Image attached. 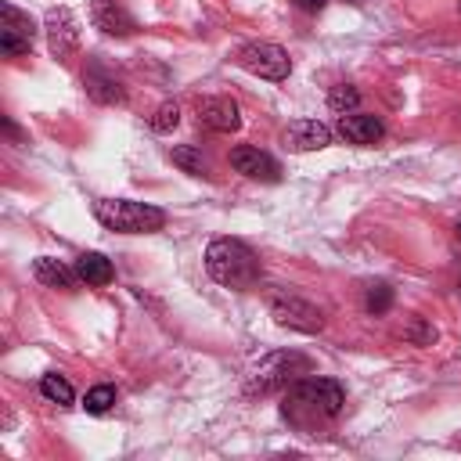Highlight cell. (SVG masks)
Segmentation results:
<instances>
[{
    "label": "cell",
    "mask_w": 461,
    "mask_h": 461,
    "mask_svg": "<svg viewBox=\"0 0 461 461\" xmlns=\"http://www.w3.org/2000/svg\"><path fill=\"white\" fill-rule=\"evenodd\" d=\"M4 130H7V137H14V140H22V130H18V126H14V122H11L7 115H4Z\"/></svg>",
    "instance_id": "cb8c5ba5"
},
{
    "label": "cell",
    "mask_w": 461,
    "mask_h": 461,
    "mask_svg": "<svg viewBox=\"0 0 461 461\" xmlns=\"http://www.w3.org/2000/svg\"><path fill=\"white\" fill-rule=\"evenodd\" d=\"M403 339H407L411 346H432V342H436V328H432L425 317H411V321L403 324Z\"/></svg>",
    "instance_id": "44dd1931"
},
{
    "label": "cell",
    "mask_w": 461,
    "mask_h": 461,
    "mask_svg": "<svg viewBox=\"0 0 461 461\" xmlns=\"http://www.w3.org/2000/svg\"><path fill=\"white\" fill-rule=\"evenodd\" d=\"M43 32H47V47L58 61H72L79 50V18L72 14V7H50L43 14Z\"/></svg>",
    "instance_id": "8992f818"
},
{
    "label": "cell",
    "mask_w": 461,
    "mask_h": 461,
    "mask_svg": "<svg viewBox=\"0 0 461 461\" xmlns=\"http://www.w3.org/2000/svg\"><path fill=\"white\" fill-rule=\"evenodd\" d=\"M339 137L346 140V144H360V148H367V144H378L382 137H385V126H382V119H375V115H367V112H346V115H339Z\"/></svg>",
    "instance_id": "4fadbf2b"
},
{
    "label": "cell",
    "mask_w": 461,
    "mask_h": 461,
    "mask_svg": "<svg viewBox=\"0 0 461 461\" xmlns=\"http://www.w3.org/2000/svg\"><path fill=\"white\" fill-rule=\"evenodd\" d=\"M454 234H457V241H461V220H457V223H454Z\"/></svg>",
    "instance_id": "484cf974"
},
{
    "label": "cell",
    "mask_w": 461,
    "mask_h": 461,
    "mask_svg": "<svg viewBox=\"0 0 461 461\" xmlns=\"http://www.w3.org/2000/svg\"><path fill=\"white\" fill-rule=\"evenodd\" d=\"M169 158H173V166H180V169L191 173V176H209V158H205L194 144H176V148L169 151Z\"/></svg>",
    "instance_id": "e0dca14e"
},
{
    "label": "cell",
    "mask_w": 461,
    "mask_h": 461,
    "mask_svg": "<svg viewBox=\"0 0 461 461\" xmlns=\"http://www.w3.org/2000/svg\"><path fill=\"white\" fill-rule=\"evenodd\" d=\"M94 216L108 230H119V234H151V230H162L166 223V212L158 205L130 202V198H97Z\"/></svg>",
    "instance_id": "3957f363"
},
{
    "label": "cell",
    "mask_w": 461,
    "mask_h": 461,
    "mask_svg": "<svg viewBox=\"0 0 461 461\" xmlns=\"http://www.w3.org/2000/svg\"><path fill=\"white\" fill-rule=\"evenodd\" d=\"M83 407H86V414H108V411L115 407V389H112V385H94V389H86Z\"/></svg>",
    "instance_id": "d6986e66"
},
{
    "label": "cell",
    "mask_w": 461,
    "mask_h": 461,
    "mask_svg": "<svg viewBox=\"0 0 461 461\" xmlns=\"http://www.w3.org/2000/svg\"><path fill=\"white\" fill-rule=\"evenodd\" d=\"M83 90H86V97L97 101V104H122V101H126L122 79H119L112 68H104L101 61H90V65H86V72H83Z\"/></svg>",
    "instance_id": "9c48e42d"
},
{
    "label": "cell",
    "mask_w": 461,
    "mask_h": 461,
    "mask_svg": "<svg viewBox=\"0 0 461 461\" xmlns=\"http://www.w3.org/2000/svg\"><path fill=\"white\" fill-rule=\"evenodd\" d=\"M40 393L50 400V403H58V407H72V400H76V393H72V385L61 378V375H43L40 378Z\"/></svg>",
    "instance_id": "ac0fdd59"
},
{
    "label": "cell",
    "mask_w": 461,
    "mask_h": 461,
    "mask_svg": "<svg viewBox=\"0 0 461 461\" xmlns=\"http://www.w3.org/2000/svg\"><path fill=\"white\" fill-rule=\"evenodd\" d=\"M90 22L104 32V36H130L137 29L133 14L126 7H119L115 0H90Z\"/></svg>",
    "instance_id": "5bb4252c"
},
{
    "label": "cell",
    "mask_w": 461,
    "mask_h": 461,
    "mask_svg": "<svg viewBox=\"0 0 461 461\" xmlns=\"http://www.w3.org/2000/svg\"><path fill=\"white\" fill-rule=\"evenodd\" d=\"M389 306H393V288H389V285H382V281H378V285H371V288H367V295H364V310H367V313H375V317H382Z\"/></svg>",
    "instance_id": "7402d4cb"
},
{
    "label": "cell",
    "mask_w": 461,
    "mask_h": 461,
    "mask_svg": "<svg viewBox=\"0 0 461 461\" xmlns=\"http://www.w3.org/2000/svg\"><path fill=\"white\" fill-rule=\"evenodd\" d=\"M194 115H198V126L205 130H216V133H234L241 126V115H238V104L230 97H202L194 104Z\"/></svg>",
    "instance_id": "8fae6325"
},
{
    "label": "cell",
    "mask_w": 461,
    "mask_h": 461,
    "mask_svg": "<svg viewBox=\"0 0 461 461\" xmlns=\"http://www.w3.org/2000/svg\"><path fill=\"white\" fill-rule=\"evenodd\" d=\"M357 101H360V94H357L349 83H339V86H331V94H328V104H331L339 115L353 112V108H357Z\"/></svg>",
    "instance_id": "603a6c76"
},
{
    "label": "cell",
    "mask_w": 461,
    "mask_h": 461,
    "mask_svg": "<svg viewBox=\"0 0 461 461\" xmlns=\"http://www.w3.org/2000/svg\"><path fill=\"white\" fill-rule=\"evenodd\" d=\"M76 274H79L83 285H108V281L115 277L112 259L101 256V252H83V256L76 259Z\"/></svg>",
    "instance_id": "2e32d148"
},
{
    "label": "cell",
    "mask_w": 461,
    "mask_h": 461,
    "mask_svg": "<svg viewBox=\"0 0 461 461\" xmlns=\"http://www.w3.org/2000/svg\"><path fill=\"white\" fill-rule=\"evenodd\" d=\"M230 166H234L241 176H249V180H263V184L281 180V166H277L267 151L249 148V144H241V148H234V151H230Z\"/></svg>",
    "instance_id": "7c38bea8"
},
{
    "label": "cell",
    "mask_w": 461,
    "mask_h": 461,
    "mask_svg": "<svg viewBox=\"0 0 461 461\" xmlns=\"http://www.w3.org/2000/svg\"><path fill=\"white\" fill-rule=\"evenodd\" d=\"M270 313H274V321H277L281 328H292V331L313 335V331L324 328V313H321L313 303L299 299V295H277V299L270 303Z\"/></svg>",
    "instance_id": "52a82bcc"
},
{
    "label": "cell",
    "mask_w": 461,
    "mask_h": 461,
    "mask_svg": "<svg viewBox=\"0 0 461 461\" xmlns=\"http://www.w3.org/2000/svg\"><path fill=\"white\" fill-rule=\"evenodd\" d=\"M32 274H36V281H40V285H47V288H61V292H72V288H76V281H79L76 267L68 270V267H65V263H58L54 256H40V259L32 263Z\"/></svg>",
    "instance_id": "9a60e30c"
},
{
    "label": "cell",
    "mask_w": 461,
    "mask_h": 461,
    "mask_svg": "<svg viewBox=\"0 0 461 461\" xmlns=\"http://www.w3.org/2000/svg\"><path fill=\"white\" fill-rule=\"evenodd\" d=\"M176 122H180V108H176V101H162V104L155 108V115L148 119V126H151L155 133H169V130H176Z\"/></svg>",
    "instance_id": "ffe728a7"
},
{
    "label": "cell",
    "mask_w": 461,
    "mask_h": 461,
    "mask_svg": "<svg viewBox=\"0 0 461 461\" xmlns=\"http://www.w3.org/2000/svg\"><path fill=\"white\" fill-rule=\"evenodd\" d=\"M234 65L245 68L249 76H259V79H285L292 72V58L285 47L270 43V40H249L234 50Z\"/></svg>",
    "instance_id": "5b68a950"
},
{
    "label": "cell",
    "mask_w": 461,
    "mask_h": 461,
    "mask_svg": "<svg viewBox=\"0 0 461 461\" xmlns=\"http://www.w3.org/2000/svg\"><path fill=\"white\" fill-rule=\"evenodd\" d=\"M346 407V389L335 382V378H295L285 393V403H281V414L288 425H295L299 432H313L328 421H335Z\"/></svg>",
    "instance_id": "6da1fadb"
},
{
    "label": "cell",
    "mask_w": 461,
    "mask_h": 461,
    "mask_svg": "<svg viewBox=\"0 0 461 461\" xmlns=\"http://www.w3.org/2000/svg\"><path fill=\"white\" fill-rule=\"evenodd\" d=\"M32 36H36V22L14 4H4V29H0L4 58H25L32 50Z\"/></svg>",
    "instance_id": "ba28073f"
},
{
    "label": "cell",
    "mask_w": 461,
    "mask_h": 461,
    "mask_svg": "<svg viewBox=\"0 0 461 461\" xmlns=\"http://www.w3.org/2000/svg\"><path fill=\"white\" fill-rule=\"evenodd\" d=\"M299 375H310V360L303 353L281 349V353H267L249 375H245V393L249 396H270L277 389H288Z\"/></svg>",
    "instance_id": "277c9868"
},
{
    "label": "cell",
    "mask_w": 461,
    "mask_h": 461,
    "mask_svg": "<svg viewBox=\"0 0 461 461\" xmlns=\"http://www.w3.org/2000/svg\"><path fill=\"white\" fill-rule=\"evenodd\" d=\"M295 4H299L303 11H321V7H324V0H295Z\"/></svg>",
    "instance_id": "d4e9b609"
},
{
    "label": "cell",
    "mask_w": 461,
    "mask_h": 461,
    "mask_svg": "<svg viewBox=\"0 0 461 461\" xmlns=\"http://www.w3.org/2000/svg\"><path fill=\"white\" fill-rule=\"evenodd\" d=\"M281 140H285L288 151H299V155L303 151H321V148L331 144V130L324 122H317V119H292L285 126Z\"/></svg>",
    "instance_id": "30bf717a"
},
{
    "label": "cell",
    "mask_w": 461,
    "mask_h": 461,
    "mask_svg": "<svg viewBox=\"0 0 461 461\" xmlns=\"http://www.w3.org/2000/svg\"><path fill=\"white\" fill-rule=\"evenodd\" d=\"M205 270L212 281H220L223 288H256L263 277V267L256 259V252L238 241V238H212L205 249Z\"/></svg>",
    "instance_id": "7a4b0ae2"
}]
</instances>
